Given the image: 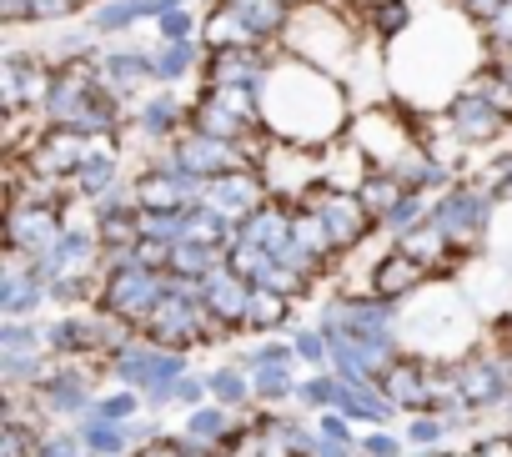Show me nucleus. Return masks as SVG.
I'll list each match as a JSON object with an SVG mask.
<instances>
[{"label": "nucleus", "instance_id": "nucleus-33", "mask_svg": "<svg viewBox=\"0 0 512 457\" xmlns=\"http://www.w3.org/2000/svg\"><path fill=\"white\" fill-rule=\"evenodd\" d=\"M206 377H211V402H221V407H236V412H246L251 402H256V387H251V372L231 357V362H221V367H206Z\"/></svg>", "mask_w": 512, "mask_h": 457}, {"label": "nucleus", "instance_id": "nucleus-10", "mask_svg": "<svg viewBox=\"0 0 512 457\" xmlns=\"http://www.w3.org/2000/svg\"><path fill=\"white\" fill-rule=\"evenodd\" d=\"M161 287H166V272H151V267L131 262V267L101 277L96 307H101V312H116V317H126V322L141 327V322L151 317V307L161 302Z\"/></svg>", "mask_w": 512, "mask_h": 457}, {"label": "nucleus", "instance_id": "nucleus-56", "mask_svg": "<svg viewBox=\"0 0 512 457\" xmlns=\"http://www.w3.org/2000/svg\"><path fill=\"white\" fill-rule=\"evenodd\" d=\"M452 6H457V16H462V21L482 26L492 11H502V6H507V0H452Z\"/></svg>", "mask_w": 512, "mask_h": 457}, {"label": "nucleus", "instance_id": "nucleus-20", "mask_svg": "<svg viewBox=\"0 0 512 457\" xmlns=\"http://www.w3.org/2000/svg\"><path fill=\"white\" fill-rule=\"evenodd\" d=\"M41 307H51V287L36 282L26 262L6 257V272H0V317H36Z\"/></svg>", "mask_w": 512, "mask_h": 457}, {"label": "nucleus", "instance_id": "nucleus-14", "mask_svg": "<svg viewBox=\"0 0 512 457\" xmlns=\"http://www.w3.org/2000/svg\"><path fill=\"white\" fill-rule=\"evenodd\" d=\"M181 131H186V101L176 96V86H151L131 106V136H141L146 146L176 141Z\"/></svg>", "mask_w": 512, "mask_h": 457}, {"label": "nucleus", "instance_id": "nucleus-7", "mask_svg": "<svg viewBox=\"0 0 512 457\" xmlns=\"http://www.w3.org/2000/svg\"><path fill=\"white\" fill-rule=\"evenodd\" d=\"M91 151H96V136H86V131H76V126L41 121V126L31 131V141H26L16 156H21L36 176H46V181H71L76 166H81Z\"/></svg>", "mask_w": 512, "mask_h": 457}, {"label": "nucleus", "instance_id": "nucleus-35", "mask_svg": "<svg viewBox=\"0 0 512 457\" xmlns=\"http://www.w3.org/2000/svg\"><path fill=\"white\" fill-rule=\"evenodd\" d=\"M357 196H362V201H367V211L382 221V216L407 196V186H402V176H397V171H387V166H367V171L357 176Z\"/></svg>", "mask_w": 512, "mask_h": 457}, {"label": "nucleus", "instance_id": "nucleus-40", "mask_svg": "<svg viewBox=\"0 0 512 457\" xmlns=\"http://www.w3.org/2000/svg\"><path fill=\"white\" fill-rule=\"evenodd\" d=\"M452 432H457V427H452L447 412H412V417H402V437H407V447H447Z\"/></svg>", "mask_w": 512, "mask_h": 457}, {"label": "nucleus", "instance_id": "nucleus-61", "mask_svg": "<svg viewBox=\"0 0 512 457\" xmlns=\"http://www.w3.org/2000/svg\"><path fill=\"white\" fill-rule=\"evenodd\" d=\"M507 367H512V347H507Z\"/></svg>", "mask_w": 512, "mask_h": 457}, {"label": "nucleus", "instance_id": "nucleus-42", "mask_svg": "<svg viewBox=\"0 0 512 457\" xmlns=\"http://www.w3.org/2000/svg\"><path fill=\"white\" fill-rule=\"evenodd\" d=\"M91 412L116 417V422H131V417H141V412H146V392H141V387H126V382H111V387L96 397V407H91Z\"/></svg>", "mask_w": 512, "mask_h": 457}, {"label": "nucleus", "instance_id": "nucleus-15", "mask_svg": "<svg viewBox=\"0 0 512 457\" xmlns=\"http://www.w3.org/2000/svg\"><path fill=\"white\" fill-rule=\"evenodd\" d=\"M352 16H357V26H362V36L372 41V46H382V51H392L397 41H407L417 26V6L412 0H357L352 6Z\"/></svg>", "mask_w": 512, "mask_h": 457}, {"label": "nucleus", "instance_id": "nucleus-50", "mask_svg": "<svg viewBox=\"0 0 512 457\" xmlns=\"http://www.w3.org/2000/svg\"><path fill=\"white\" fill-rule=\"evenodd\" d=\"M86 206H91V216L101 221V216H116V211H136L141 201H136V186H131V176H126V181H116V186H106L101 196H91Z\"/></svg>", "mask_w": 512, "mask_h": 457}, {"label": "nucleus", "instance_id": "nucleus-13", "mask_svg": "<svg viewBox=\"0 0 512 457\" xmlns=\"http://www.w3.org/2000/svg\"><path fill=\"white\" fill-rule=\"evenodd\" d=\"M427 282H437V272L427 267V262H417L412 252H402L397 242L372 262V272H367V292H377V297H387V302H412Z\"/></svg>", "mask_w": 512, "mask_h": 457}, {"label": "nucleus", "instance_id": "nucleus-34", "mask_svg": "<svg viewBox=\"0 0 512 457\" xmlns=\"http://www.w3.org/2000/svg\"><path fill=\"white\" fill-rule=\"evenodd\" d=\"M347 397V377L337 367H312L297 387V407L302 412H327V407H342Z\"/></svg>", "mask_w": 512, "mask_h": 457}, {"label": "nucleus", "instance_id": "nucleus-9", "mask_svg": "<svg viewBox=\"0 0 512 457\" xmlns=\"http://www.w3.org/2000/svg\"><path fill=\"white\" fill-rule=\"evenodd\" d=\"M457 372H462V402H467L477 417L507 412V402H512V367H507V352H502V347L462 352V357H457Z\"/></svg>", "mask_w": 512, "mask_h": 457}, {"label": "nucleus", "instance_id": "nucleus-22", "mask_svg": "<svg viewBox=\"0 0 512 457\" xmlns=\"http://www.w3.org/2000/svg\"><path fill=\"white\" fill-rule=\"evenodd\" d=\"M131 186H136L141 211H181V206H191V201L206 196V186H186V181H176L166 171H151V166H141L131 176Z\"/></svg>", "mask_w": 512, "mask_h": 457}, {"label": "nucleus", "instance_id": "nucleus-18", "mask_svg": "<svg viewBox=\"0 0 512 457\" xmlns=\"http://www.w3.org/2000/svg\"><path fill=\"white\" fill-rule=\"evenodd\" d=\"M186 131H201V136H216V141H256V136H267V131H256L246 126L226 101H216L206 86H196V101L186 106Z\"/></svg>", "mask_w": 512, "mask_h": 457}, {"label": "nucleus", "instance_id": "nucleus-6", "mask_svg": "<svg viewBox=\"0 0 512 457\" xmlns=\"http://www.w3.org/2000/svg\"><path fill=\"white\" fill-rule=\"evenodd\" d=\"M51 76L56 61L46 56V46H6V56H0V106L41 116Z\"/></svg>", "mask_w": 512, "mask_h": 457}, {"label": "nucleus", "instance_id": "nucleus-12", "mask_svg": "<svg viewBox=\"0 0 512 457\" xmlns=\"http://www.w3.org/2000/svg\"><path fill=\"white\" fill-rule=\"evenodd\" d=\"M101 81L126 101V106H136L151 86H156V56H151V46H136V41H111L106 51H101Z\"/></svg>", "mask_w": 512, "mask_h": 457}, {"label": "nucleus", "instance_id": "nucleus-24", "mask_svg": "<svg viewBox=\"0 0 512 457\" xmlns=\"http://www.w3.org/2000/svg\"><path fill=\"white\" fill-rule=\"evenodd\" d=\"M292 327H297V297L272 292V287H251V307H246L251 337H277V332L292 337Z\"/></svg>", "mask_w": 512, "mask_h": 457}, {"label": "nucleus", "instance_id": "nucleus-41", "mask_svg": "<svg viewBox=\"0 0 512 457\" xmlns=\"http://www.w3.org/2000/svg\"><path fill=\"white\" fill-rule=\"evenodd\" d=\"M427 206H432V196H427V191H407V196H402V201H397V206H392V211L382 216V237H387V242L407 237L412 226H417V221L427 216Z\"/></svg>", "mask_w": 512, "mask_h": 457}, {"label": "nucleus", "instance_id": "nucleus-16", "mask_svg": "<svg viewBox=\"0 0 512 457\" xmlns=\"http://www.w3.org/2000/svg\"><path fill=\"white\" fill-rule=\"evenodd\" d=\"M201 297H206V307L216 312V322L221 327H231V332H246V307H251V282L236 272V267H211L206 272V282H201Z\"/></svg>", "mask_w": 512, "mask_h": 457}, {"label": "nucleus", "instance_id": "nucleus-38", "mask_svg": "<svg viewBox=\"0 0 512 457\" xmlns=\"http://www.w3.org/2000/svg\"><path fill=\"white\" fill-rule=\"evenodd\" d=\"M236 362H241L246 372H262V367H297V342H292L287 332H277V337H262L256 347H241Z\"/></svg>", "mask_w": 512, "mask_h": 457}, {"label": "nucleus", "instance_id": "nucleus-44", "mask_svg": "<svg viewBox=\"0 0 512 457\" xmlns=\"http://www.w3.org/2000/svg\"><path fill=\"white\" fill-rule=\"evenodd\" d=\"M292 342H297V362L302 367H332V337L317 322H297Z\"/></svg>", "mask_w": 512, "mask_h": 457}, {"label": "nucleus", "instance_id": "nucleus-1", "mask_svg": "<svg viewBox=\"0 0 512 457\" xmlns=\"http://www.w3.org/2000/svg\"><path fill=\"white\" fill-rule=\"evenodd\" d=\"M262 111H267V136L292 146H332L342 131H352L347 81L292 51H277L272 76L262 86Z\"/></svg>", "mask_w": 512, "mask_h": 457}, {"label": "nucleus", "instance_id": "nucleus-46", "mask_svg": "<svg viewBox=\"0 0 512 457\" xmlns=\"http://www.w3.org/2000/svg\"><path fill=\"white\" fill-rule=\"evenodd\" d=\"M196 36H201V16H196L191 6L161 11V16L151 21V41H196Z\"/></svg>", "mask_w": 512, "mask_h": 457}, {"label": "nucleus", "instance_id": "nucleus-51", "mask_svg": "<svg viewBox=\"0 0 512 457\" xmlns=\"http://www.w3.org/2000/svg\"><path fill=\"white\" fill-rule=\"evenodd\" d=\"M477 181H482L497 201H512V151L487 156V161H482V171H477Z\"/></svg>", "mask_w": 512, "mask_h": 457}, {"label": "nucleus", "instance_id": "nucleus-21", "mask_svg": "<svg viewBox=\"0 0 512 457\" xmlns=\"http://www.w3.org/2000/svg\"><path fill=\"white\" fill-rule=\"evenodd\" d=\"M156 16H161V0H101L96 11H86V26L101 41H121L136 26H151Z\"/></svg>", "mask_w": 512, "mask_h": 457}, {"label": "nucleus", "instance_id": "nucleus-32", "mask_svg": "<svg viewBox=\"0 0 512 457\" xmlns=\"http://www.w3.org/2000/svg\"><path fill=\"white\" fill-rule=\"evenodd\" d=\"M231 6L256 26V36H262L267 46H282V36H287V26H292V0H231Z\"/></svg>", "mask_w": 512, "mask_h": 457}, {"label": "nucleus", "instance_id": "nucleus-37", "mask_svg": "<svg viewBox=\"0 0 512 457\" xmlns=\"http://www.w3.org/2000/svg\"><path fill=\"white\" fill-rule=\"evenodd\" d=\"M101 297V272H61L51 282V307L56 312H76V307H96Z\"/></svg>", "mask_w": 512, "mask_h": 457}, {"label": "nucleus", "instance_id": "nucleus-4", "mask_svg": "<svg viewBox=\"0 0 512 457\" xmlns=\"http://www.w3.org/2000/svg\"><path fill=\"white\" fill-rule=\"evenodd\" d=\"M302 201H312L317 211H322V221H327V232H332V242L342 247V257L347 252H357V247H367L377 232H382V221L367 211V201L357 196V186H337V181H317Z\"/></svg>", "mask_w": 512, "mask_h": 457}, {"label": "nucleus", "instance_id": "nucleus-29", "mask_svg": "<svg viewBox=\"0 0 512 457\" xmlns=\"http://www.w3.org/2000/svg\"><path fill=\"white\" fill-rule=\"evenodd\" d=\"M46 352L51 357H91V307L46 317Z\"/></svg>", "mask_w": 512, "mask_h": 457}, {"label": "nucleus", "instance_id": "nucleus-2", "mask_svg": "<svg viewBox=\"0 0 512 457\" xmlns=\"http://www.w3.org/2000/svg\"><path fill=\"white\" fill-rule=\"evenodd\" d=\"M282 51L327 66V71H347L352 56L362 51V26L347 6H332V0H307V6L292 11V26L282 36Z\"/></svg>", "mask_w": 512, "mask_h": 457}, {"label": "nucleus", "instance_id": "nucleus-45", "mask_svg": "<svg viewBox=\"0 0 512 457\" xmlns=\"http://www.w3.org/2000/svg\"><path fill=\"white\" fill-rule=\"evenodd\" d=\"M56 357L51 352H31V357H0V382L6 387H36L41 377H46V367H51Z\"/></svg>", "mask_w": 512, "mask_h": 457}, {"label": "nucleus", "instance_id": "nucleus-43", "mask_svg": "<svg viewBox=\"0 0 512 457\" xmlns=\"http://www.w3.org/2000/svg\"><path fill=\"white\" fill-rule=\"evenodd\" d=\"M407 437H402V422H387V427H362L357 432V457H407Z\"/></svg>", "mask_w": 512, "mask_h": 457}, {"label": "nucleus", "instance_id": "nucleus-62", "mask_svg": "<svg viewBox=\"0 0 512 457\" xmlns=\"http://www.w3.org/2000/svg\"><path fill=\"white\" fill-rule=\"evenodd\" d=\"M502 61H507V71H512V56H502Z\"/></svg>", "mask_w": 512, "mask_h": 457}, {"label": "nucleus", "instance_id": "nucleus-31", "mask_svg": "<svg viewBox=\"0 0 512 457\" xmlns=\"http://www.w3.org/2000/svg\"><path fill=\"white\" fill-rule=\"evenodd\" d=\"M186 237H196V242H211V247H231L236 242V216H226L221 206H211L206 196L201 201H191L186 206Z\"/></svg>", "mask_w": 512, "mask_h": 457}, {"label": "nucleus", "instance_id": "nucleus-36", "mask_svg": "<svg viewBox=\"0 0 512 457\" xmlns=\"http://www.w3.org/2000/svg\"><path fill=\"white\" fill-rule=\"evenodd\" d=\"M221 262H226V252H221V247L196 242V237H181V242H171V267H166V272L206 282V272H211V267H221Z\"/></svg>", "mask_w": 512, "mask_h": 457}, {"label": "nucleus", "instance_id": "nucleus-57", "mask_svg": "<svg viewBox=\"0 0 512 457\" xmlns=\"http://www.w3.org/2000/svg\"><path fill=\"white\" fill-rule=\"evenodd\" d=\"M312 457H357V442H332V437H317Z\"/></svg>", "mask_w": 512, "mask_h": 457}, {"label": "nucleus", "instance_id": "nucleus-25", "mask_svg": "<svg viewBox=\"0 0 512 457\" xmlns=\"http://www.w3.org/2000/svg\"><path fill=\"white\" fill-rule=\"evenodd\" d=\"M121 141H96V151L76 166V176L66 181L71 186V196H81V201H91V196H101L106 186H116V181H126L121 176Z\"/></svg>", "mask_w": 512, "mask_h": 457}, {"label": "nucleus", "instance_id": "nucleus-23", "mask_svg": "<svg viewBox=\"0 0 512 457\" xmlns=\"http://www.w3.org/2000/svg\"><path fill=\"white\" fill-rule=\"evenodd\" d=\"M201 41H206V51H221V46H267L262 36H256V26L231 6V0H211V6H206Z\"/></svg>", "mask_w": 512, "mask_h": 457}, {"label": "nucleus", "instance_id": "nucleus-3", "mask_svg": "<svg viewBox=\"0 0 512 457\" xmlns=\"http://www.w3.org/2000/svg\"><path fill=\"white\" fill-rule=\"evenodd\" d=\"M497 206H502V201H497L482 181H452L447 191H437V196H432L427 221H437V226H442L447 242L457 247V257L467 262V257L482 247V237L492 232Z\"/></svg>", "mask_w": 512, "mask_h": 457}, {"label": "nucleus", "instance_id": "nucleus-53", "mask_svg": "<svg viewBox=\"0 0 512 457\" xmlns=\"http://www.w3.org/2000/svg\"><path fill=\"white\" fill-rule=\"evenodd\" d=\"M191 452V442H186V432H161V437H151V442H141L131 457H186Z\"/></svg>", "mask_w": 512, "mask_h": 457}, {"label": "nucleus", "instance_id": "nucleus-49", "mask_svg": "<svg viewBox=\"0 0 512 457\" xmlns=\"http://www.w3.org/2000/svg\"><path fill=\"white\" fill-rule=\"evenodd\" d=\"M141 237L181 242V237H186V206H181V211H141Z\"/></svg>", "mask_w": 512, "mask_h": 457}, {"label": "nucleus", "instance_id": "nucleus-54", "mask_svg": "<svg viewBox=\"0 0 512 457\" xmlns=\"http://www.w3.org/2000/svg\"><path fill=\"white\" fill-rule=\"evenodd\" d=\"M467 452H472V457H512V427H497V432H477Z\"/></svg>", "mask_w": 512, "mask_h": 457}, {"label": "nucleus", "instance_id": "nucleus-39", "mask_svg": "<svg viewBox=\"0 0 512 457\" xmlns=\"http://www.w3.org/2000/svg\"><path fill=\"white\" fill-rule=\"evenodd\" d=\"M101 51H106V46H101V36H96L86 21H81V31H66V36H51V41H46V56H51L56 66H61V61H101Z\"/></svg>", "mask_w": 512, "mask_h": 457}, {"label": "nucleus", "instance_id": "nucleus-55", "mask_svg": "<svg viewBox=\"0 0 512 457\" xmlns=\"http://www.w3.org/2000/svg\"><path fill=\"white\" fill-rule=\"evenodd\" d=\"M136 262H141V267H151V272H166V267H171V242L141 237V242H136Z\"/></svg>", "mask_w": 512, "mask_h": 457}, {"label": "nucleus", "instance_id": "nucleus-30", "mask_svg": "<svg viewBox=\"0 0 512 457\" xmlns=\"http://www.w3.org/2000/svg\"><path fill=\"white\" fill-rule=\"evenodd\" d=\"M76 427H81V442H86V452H91V457H131V452H136L131 427H126V422H116V417L86 412Z\"/></svg>", "mask_w": 512, "mask_h": 457}, {"label": "nucleus", "instance_id": "nucleus-59", "mask_svg": "<svg viewBox=\"0 0 512 457\" xmlns=\"http://www.w3.org/2000/svg\"><path fill=\"white\" fill-rule=\"evenodd\" d=\"M437 457H472V452H467V447H462V452H457V447H442Z\"/></svg>", "mask_w": 512, "mask_h": 457}, {"label": "nucleus", "instance_id": "nucleus-11", "mask_svg": "<svg viewBox=\"0 0 512 457\" xmlns=\"http://www.w3.org/2000/svg\"><path fill=\"white\" fill-rule=\"evenodd\" d=\"M282 46H221V51H206L201 61V86H251L262 91L267 76H272V61H277Z\"/></svg>", "mask_w": 512, "mask_h": 457}, {"label": "nucleus", "instance_id": "nucleus-28", "mask_svg": "<svg viewBox=\"0 0 512 457\" xmlns=\"http://www.w3.org/2000/svg\"><path fill=\"white\" fill-rule=\"evenodd\" d=\"M292 242H297L302 252H312L317 262H327V267L342 262V247L332 242L327 221H322V211H317L312 201H292Z\"/></svg>", "mask_w": 512, "mask_h": 457}, {"label": "nucleus", "instance_id": "nucleus-47", "mask_svg": "<svg viewBox=\"0 0 512 457\" xmlns=\"http://www.w3.org/2000/svg\"><path fill=\"white\" fill-rule=\"evenodd\" d=\"M96 232H101V247H136V242H141V206H136V211L101 216Z\"/></svg>", "mask_w": 512, "mask_h": 457}, {"label": "nucleus", "instance_id": "nucleus-48", "mask_svg": "<svg viewBox=\"0 0 512 457\" xmlns=\"http://www.w3.org/2000/svg\"><path fill=\"white\" fill-rule=\"evenodd\" d=\"M477 41H482L487 56H512V0L477 26Z\"/></svg>", "mask_w": 512, "mask_h": 457}, {"label": "nucleus", "instance_id": "nucleus-26", "mask_svg": "<svg viewBox=\"0 0 512 457\" xmlns=\"http://www.w3.org/2000/svg\"><path fill=\"white\" fill-rule=\"evenodd\" d=\"M56 21H86L76 0H0V26L6 31H31V26H56Z\"/></svg>", "mask_w": 512, "mask_h": 457}, {"label": "nucleus", "instance_id": "nucleus-8", "mask_svg": "<svg viewBox=\"0 0 512 457\" xmlns=\"http://www.w3.org/2000/svg\"><path fill=\"white\" fill-rule=\"evenodd\" d=\"M61 206L56 201H6V257H16V262L46 257L56 247V237L66 232Z\"/></svg>", "mask_w": 512, "mask_h": 457}, {"label": "nucleus", "instance_id": "nucleus-60", "mask_svg": "<svg viewBox=\"0 0 512 457\" xmlns=\"http://www.w3.org/2000/svg\"><path fill=\"white\" fill-rule=\"evenodd\" d=\"M186 457H216V452H206V447H191V452H186Z\"/></svg>", "mask_w": 512, "mask_h": 457}, {"label": "nucleus", "instance_id": "nucleus-19", "mask_svg": "<svg viewBox=\"0 0 512 457\" xmlns=\"http://www.w3.org/2000/svg\"><path fill=\"white\" fill-rule=\"evenodd\" d=\"M382 392L397 402L402 417L432 412V402H427V357H422V352H402V357L382 372Z\"/></svg>", "mask_w": 512, "mask_h": 457}, {"label": "nucleus", "instance_id": "nucleus-27", "mask_svg": "<svg viewBox=\"0 0 512 457\" xmlns=\"http://www.w3.org/2000/svg\"><path fill=\"white\" fill-rule=\"evenodd\" d=\"M151 56H156V86H181L191 76H201V61H206V41H151Z\"/></svg>", "mask_w": 512, "mask_h": 457}, {"label": "nucleus", "instance_id": "nucleus-17", "mask_svg": "<svg viewBox=\"0 0 512 457\" xmlns=\"http://www.w3.org/2000/svg\"><path fill=\"white\" fill-rule=\"evenodd\" d=\"M272 196V186H267V176H262V166H236V171H226V176H211L206 181V201L211 206H221L226 216H246V211H256Z\"/></svg>", "mask_w": 512, "mask_h": 457}, {"label": "nucleus", "instance_id": "nucleus-52", "mask_svg": "<svg viewBox=\"0 0 512 457\" xmlns=\"http://www.w3.org/2000/svg\"><path fill=\"white\" fill-rule=\"evenodd\" d=\"M201 402H211V377L191 367L186 377H176V407L191 412V407H201Z\"/></svg>", "mask_w": 512, "mask_h": 457}, {"label": "nucleus", "instance_id": "nucleus-58", "mask_svg": "<svg viewBox=\"0 0 512 457\" xmlns=\"http://www.w3.org/2000/svg\"><path fill=\"white\" fill-rule=\"evenodd\" d=\"M96 6H101V0H76V11H81V16H86V11H96Z\"/></svg>", "mask_w": 512, "mask_h": 457}, {"label": "nucleus", "instance_id": "nucleus-5", "mask_svg": "<svg viewBox=\"0 0 512 457\" xmlns=\"http://www.w3.org/2000/svg\"><path fill=\"white\" fill-rule=\"evenodd\" d=\"M437 126H442V131L452 136V146H462V151H492L502 136H512V121H507L497 106H487L477 91H467V86H457V91L442 101Z\"/></svg>", "mask_w": 512, "mask_h": 457}]
</instances>
